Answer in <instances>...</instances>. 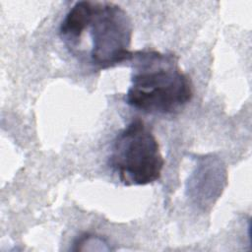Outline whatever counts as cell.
<instances>
[{
    "mask_svg": "<svg viewBox=\"0 0 252 252\" xmlns=\"http://www.w3.org/2000/svg\"><path fill=\"white\" fill-rule=\"evenodd\" d=\"M132 34L128 13L107 1L76 2L59 26V36L69 53L93 71L128 62Z\"/></svg>",
    "mask_w": 252,
    "mask_h": 252,
    "instance_id": "obj_1",
    "label": "cell"
},
{
    "mask_svg": "<svg viewBox=\"0 0 252 252\" xmlns=\"http://www.w3.org/2000/svg\"><path fill=\"white\" fill-rule=\"evenodd\" d=\"M131 84L126 103L148 114H172L192 98L191 80L171 52L137 50L132 52Z\"/></svg>",
    "mask_w": 252,
    "mask_h": 252,
    "instance_id": "obj_2",
    "label": "cell"
},
{
    "mask_svg": "<svg viewBox=\"0 0 252 252\" xmlns=\"http://www.w3.org/2000/svg\"><path fill=\"white\" fill-rule=\"evenodd\" d=\"M108 165L125 186L147 185L160 178L164 159L157 138L143 120L133 119L118 132Z\"/></svg>",
    "mask_w": 252,
    "mask_h": 252,
    "instance_id": "obj_3",
    "label": "cell"
}]
</instances>
